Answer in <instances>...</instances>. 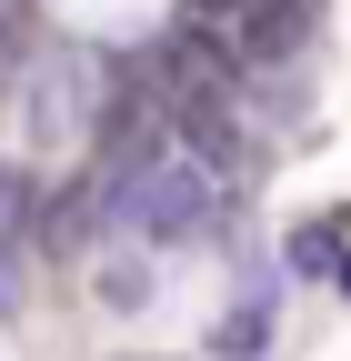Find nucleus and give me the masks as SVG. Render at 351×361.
Masks as SVG:
<instances>
[{"mask_svg": "<svg viewBox=\"0 0 351 361\" xmlns=\"http://www.w3.org/2000/svg\"><path fill=\"white\" fill-rule=\"evenodd\" d=\"M211 221H221V161L161 141L151 171L130 180V231H141L151 251H181V241H211Z\"/></svg>", "mask_w": 351, "mask_h": 361, "instance_id": "f257e3e1", "label": "nucleus"}, {"mask_svg": "<svg viewBox=\"0 0 351 361\" xmlns=\"http://www.w3.org/2000/svg\"><path fill=\"white\" fill-rule=\"evenodd\" d=\"M91 61L80 51H61V61H40V80H30V121H40V141H80L91 130Z\"/></svg>", "mask_w": 351, "mask_h": 361, "instance_id": "f03ea898", "label": "nucleus"}, {"mask_svg": "<svg viewBox=\"0 0 351 361\" xmlns=\"http://www.w3.org/2000/svg\"><path fill=\"white\" fill-rule=\"evenodd\" d=\"M271 351V291H251L221 311V331H211V361H261Z\"/></svg>", "mask_w": 351, "mask_h": 361, "instance_id": "7ed1b4c3", "label": "nucleus"}, {"mask_svg": "<svg viewBox=\"0 0 351 361\" xmlns=\"http://www.w3.org/2000/svg\"><path fill=\"white\" fill-rule=\"evenodd\" d=\"M291 271H312V281H341V221H301V231L281 241Z\"/></svg>", "mask_w": 351, "mask_h": 361, "instance_id": "20e7f679", "label": "nucleus"}, {"mask_svg": "<svg viewBox=\"0 0 351 361\" xmlns=\"http://www.w3.org/2000/svg\"><path fill=\"white\" fill-rule=\"evenodd\" d=\"M151 291H161V271H151V261H130V251L101 261V311H151Z\"/></svg>", "mask_w": 351, "mask_h": 361, "instance_id": "39448f33", "label": "nucleus"}, {"mask_svg": "<svg viewBox=\"0 0 351 361\" xmlns=\"http://www.w3.org/2000/svg\"><path fill=\"white\" fill-rule=\"evenodd\" d=\"M30 171H11V161H0V241H11V231H30Z\"/></svg>", "mask_w": 351, "mask_h": 361, "instance_id": "423d86ee", "label": "nucleus"}, {"mask_svg": "<svg viewBox=\"0 0 351 361\" xmlns=\"http://www.w3.org/2000/svg\"><path fill=\"white\" fill-rule=\"evenodd\" d=\"M0 322H20V251L0 241Z\"/></svg>", "mask_w": 351, "mask_h": 361, "instance_id": "0eeeda50", "label": "nucleus"}, {"mask_svg": "<svg viewBox=\"0 0 351 361\" xmlns=\"http://www.w3.org/2000/svg\"><path fill=\"white\" fill-rule=\"evenodd\" d=\"M191 11H211V20H251L261 0H191Z\"/></svg>", "mask_w": 351, "mask_h": 361, "instance_id": "6e6552de", "label": "nucleus"}, {"mask_svg": "<svg viewBox=\"0 0 351 361\" xmlns=\"http://www.w3.org/2000/svg\"><path fill=\"white\" fill-rule=\"evenodd\" d=\"M341 291H351V261H341Z\"/></svg>", "mask_w": 351, "mask_h": 361, "instance_id": "1a4fd4ad", "label": "nucleus"}, {"mask_svg": "<svg viewBox=\"0 0 351 361\" xmlns=\"http://www.w3.org/2000/svg\"><path fill=\"white\" fill-rule=\"evenodd\" d=\"M141 361H161V351H141Z\"/></svg>", "mask_w": 351, "mask_h": 361, "instance_id": "9d476101", "label": "nucleus"}]
</instances>
